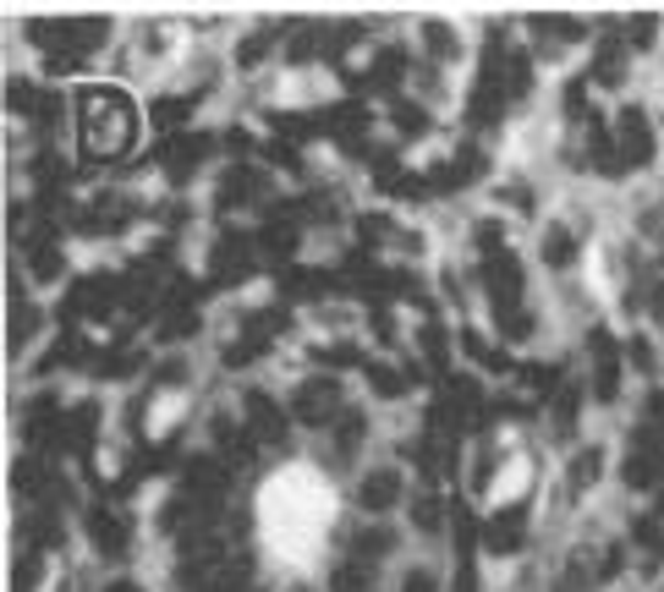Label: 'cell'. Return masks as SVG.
<instances>
[{
  "mask_svg": "<svg viewBox=\"0 0 664 592\" xmlns=\"http://www.w3.org/2000/svg\"><path fill=\"white\" fill-rule=\"evenodd\" d=\"M78 132H83V154L89 160H121L132 143V111L116 89H94L78 105Z\"/></svg>",
  "mask_w": 664,
  "mask_h": 592,
  "instance_id": "obj_1",
  "label": "cell"
},
{
  "mask_svg": "<svg viewBox=\"0 0 664 592\" xmlns=\"http://www.w3.org/2000/svg\"><path fill=\"white\" fill-rule=\"evenodd\" d=\"M341 411V390L329 384V379H307L296 395H291V417L296 422H329Z\"/></svg>",
  "mask_w": 664,
  "mask_h": 592,
  "instance_id": "obj_2",
  "label": "cell"
},
{
  "mask_svg": "<svg viewBox=\"0 0 664 592\" xmlns=\"http://www.w3.org/2000/svg\"><path fill=\"white\" fill-rule=\"evenodd\" d=\"M620 160L626 165H648L653 160V132H648V116L642 111H620Z\"/></svg>",
  "mask_w": 664,
  "mask_h": 592,
  "instance_id": "obj_3",
  "label": "cell"
},
{
  "mask_svg": "<svg viewBox=\"0 0 664 592\" xmlns=\"http://www.w3.org/2000/svg\"><path fill=\"white\" fill-rule=\"evenodd\" d=\"M247 428H253V439H264V444H275L280 433H286V411L269 401V395H247Z\"/></svg>",
  "mask_w": 664,
  "mask_h": 592,
  "instance_id": "obj_4",
  "label": "cell"
},
{
  "mask_svg": "<svg viewBox=\"0 0 664 592\" xmlns=\"http://www.w3.org/2000/svg\"><path fill=\"white\" fill-rule=\"evenodd\" d=\"M358 499H363V510H391L401 499V477L396 472H369L363 488H358Z\"/></svg>",
  "mask_w": 664,
  "mask_h": 592,
  "instance_id": "obj_5",
  "label": "cell"
},
{
  "mask_svg": "<svg viewBox=\"0 0 664 592\" xmlns=\"http://www.w3.org/2000/svg\"><path fill=\"white\" fill-rule=\"evenodd\" d=\"M484 543L494 554H516L522 548V510H500L489 526H484Z\"/></svg>",
  "mask_w": 664,
  "mask_h": 592,
  "instance_id": "obj_6",
  "label": "cell"
},
{
  "mask_svg": "<svg viewBox=\"0 0 664 592\" xmlns=\"http://www.w3.org/2000/svg\"><path fill=\"white\" fill-rule=\"evenodd\" d=\"M593 351H598V401H615L620 395V357H615L609 335H593Z\"/></svg>",
  "mask_w": 664,
  "mask_h": 592,
  "instance_id": "obj_7",
  "label": "cell"
},
{
  "mask_svg": "<svg viewBox=\"0 0 664 592\" xmlns=\"http://www.w3.org/2000/svg\"><path fill=\"white\" fill-rule=\"evenodd\" d=\"M544 258H549V269H566V264L576 258V236H571L566 225H555V231L544 236Z\"/></svg>",
  "mask_w": 664,
  "mask_h": 592,
  "instance_id": "obj_8",
  "label": "cell"
},
{
  "mask_svg": "<svg viewBox=\"0 0 664 592\" xmlns=\"http://www.w3.org/2000/svg\"><path fill=\"white\" fill-rule=\"evenodd\" d=\"M89 532H94V543H100L105 554H121V521H116V515H100V510H94Z\"/></svg>",
  "mask_w": 664,
  "mask_h": 592,
  "instance_id": "obj_9",
  "label": "cell"
},
{
  "mask_svg": "<svg viewBox=\"0 0 664 592\" xmlns=\"http://www.w3.org/2000/svg\"><path fill=\"white\" fill-rule=\"evenodd\" d=\"M653 455H659V450H642V455H631V461H626V483H631V488H648V483L659 477Z\"/></svg>",
  "mask_w": 664,
  "mask_h": 592,
  "instance_id": "obj_10",
  "label": "cell"
},
{
  "mask_svg": "<svg viewBox=\"0 0 664 592\" xmlns=\"http://www.w3.org/2000/svg\"><path fill=\"white\" fill-rule=\"evenodd\" d=\"M423 39H429V50H434L440 61H451V56H456V34H451L445 23H429V28H423Z\"/></svg>",
  "mask_w": 664,
  "mask_h": 592,
  "instance_id": "obj_11",
  "label": "cell"
},
{
  "mask_svg": "<svg viewBox=\"0 0 664 592\" xmlns=\"http://www.w3.org/2000/svg\"><path fill=\"white\" fill-rule=\"evenodd\" d=\"M593 477H598V450H582V455L571 461V488L582 494V488H587Z\"/></svg>",
  "mask_w": 664,
  "mask_h": 592,
  "instance_id": "obj_12",
  "label": "cell"
},
{
  "mask_svg": "<svg viewBox=\"0 0 664 592\" xmlns=\"http://www.w3.org/2000/svg\"><path fill=\"white\" fill-rule=\"evenodd\" d=\"M391 543H396V532L374 526V532H363V537H358V554H363V559H380V554H391Z\"/></svg>",
  "mask_w": 664,
  "mask_h": 592,
  "instance_id": "obj_13",
  "label": "cell"
},
{
  "mask_svg": "<svg viewBox=\"0 0 664 592\" xmlns=\"http://www.w3.org/2000/svg\"><path fill=\"white\" fill-rule=\"evenodd\" d=\"M576 406H582V395H576V390H566V395L555 401V428H560V433H571V428H576Z\"/></svg>",
  "mask_w": 664,
  "mask_h": 592,
  "instance_id": "obj_14",
  "label": "cell"
},
{
  "mask_svg": "<svg viewBox=\"0 0 664 592\" xmlns=\"http://www.w3.org/2000/svg\"><path fill=\"white\" fill-rule=\"evenodd\" d=\"M336 592H374V581H369V570L341 565V570H336Z\"/></svg>",
  "mask_w": 664,
  "mask_h": 592,
  "instance_id": "obj_15",
  "label": "cell"
},
{
  "mask_svg": "<svg viewBox=\"0 0 664 592\" xmlns=\"http://www.w3.org/2000/svg\"><path fill=\"white\" fill-rule=\"evenodd\" d=\"M538 34H544V39H582V23H566V18H544V23H538Z\"/></svg>",
  "mask_w": 664,
  "mask_h": 592,
  "instance_id": "obj_16",
  "label": "cell"
},
{
  "mask_svg": "<svg viewBox=\"0 0 664 592\" xmlns=\"http://www.w3.org/2000/svg\"><path fill=\"white\" fill-rule=\"evenodd\" d=\"M653 34H659V23H653V18H637V23L626 28V45H631V50H648Z\"/></svg>",
  "mask_w": 664,
  "mask_h": 592,
  "instance_id": "obj_17",
  "label": "cell"
},
{
  "mask_svg": "<svg viewBox=\"0 0 664 592\" xmlns=\"http://www.w3.org/2000/svg\"><path fill=\"white\" fill-rule=\"evenodd\" d=\"M363 444V411H347L341 417V450H358Z\"/></svg>",
  "mask_w": 664,
  "mask_h": 592,
  "instance_id": "obj_18",
  "label": "cell"
},
{
  "mask_svg": "<svg viewBox=\"0 0 664 592\" xmlns=\"http://www.w3.org/2000/svg\"><path fill=\"white\" fill-rule=\"evenodd\" d=\"M500 329H505L511 340H522V335H527V313H522V307H500Z\"/></svg>",
  "mask_w": 664,
  "mask_h": 592,
  "instance_id": "obj_19",
  "label": "cell"
},
{
  "mask_svg": "<svg viewBox=\"0 0 664 592\" xmlns=\"http://www.w3.org/2000/svg\"><path fill=\"white\" fill-rule=\"evenodd\" d=\"M396 127H401V132H423V127H429V116H423L418 105H401V111H396Z\"/></svg>",
  "mask_w": 664,
  "mask_h": 592,
  "instance_id": "obj_20",
  "label": "cell"
},
{
  "mask_svg": "<svg viewBox=\"0 0 664 592\" xmlns=\"http://www.w3.org/2000/svg\"><path fill=\"white\" fill-rule=\"evenodd\" d=\"M412 515H418V526H429V532H434L445 510H440V499H418V504H412Z\"/></svg>",
  "mask_w": 664,
  "mask_h": 592,
  "instance_id": "obj_21",
  "label": "cell"
},
{
  "mask_svg": "<svg viewBox=\"0 0 664 592\" xmlns=\"http://www.w3.org/2000/svg\"><path fill=\"white\" fill-rule=\"evenodd\" d=\"M269 39H275V34H258V39H247V45H242V67H258V61H264V50H269Z\"/></svg>",
  "mask_w": 664,
  "mask_h": 592,
  "instance_id": "obj_22",
  "label": "cell"
},
{
  "mask_svg": "<svg viewBox=\"0 0 664 592\" xmlns=\"http://www.w3.org/2000/svg\"><path fill=\"white\" fill-rule=\"evenodd\" d=\"M264 247H269V253H291V247H296V236H291L286 225H275V231L264 236Z\"/></svg>",
  "mask_w": 664,
  "mask_h": 592,
  "instance_id": "obj_23",
  "label": "cell"
},
{
  "mask_svg": "<svg viewBox=\"0 0 664 592\" xmlns=\"http://www.w3.org/2000/svg\"><path fill=\"white\" fill-rule=\"evenodd\" d=\"M369 379H374V390H380V395H396V390H401V379H396L391 368H369Z\"/></svg>",
  "mask_w": 664,
  "mask_h": 592,
  "instance_id": "obj_24",
  "label": "cell"
},
{
  "mask_svg": "<svg viewBox=\"0 0 664 592\" xmlns=\"http://www.w3.org/2000/svg\"><path fill=\"white\" fill-rule=\"evenodd\" d=\"M637 543H642L648 554H659V526H653V521H637Z\"/></svg>",
  "mask_w": 664,
  "mask_h": 592,
  "instance_id": "obj_25",
  "label": "cell"
},
{
  "mask_svg": "<svg viewBox=\"0 0 664 592\" xmlns=\"http://www.w3.org/2000/svg\"><path fill=\"white\" fill-rule=\"evenodd\" d=\"M407 592H434V576H429V570H412V576H407Z\"/></svg>",
  "mask_w": 664,
  "mask_h": 592,
  "instance_id": "obj_26",
  "label": "cell"
},
{
  "mask_svg": "<svg viewBox=\"0 0 664 592\" xmlns=\"http://www.w3.org/2000/svg\"><path fill=\"white\" fill-rule=\"evenodd\" d=\"M110 592H132V587H110Z\"/></svg>",
  "mask_w": 664,
  "mask_h": 592,
  "instance_id": "obj_27",
  "label": "cell"
}]
</instances>
